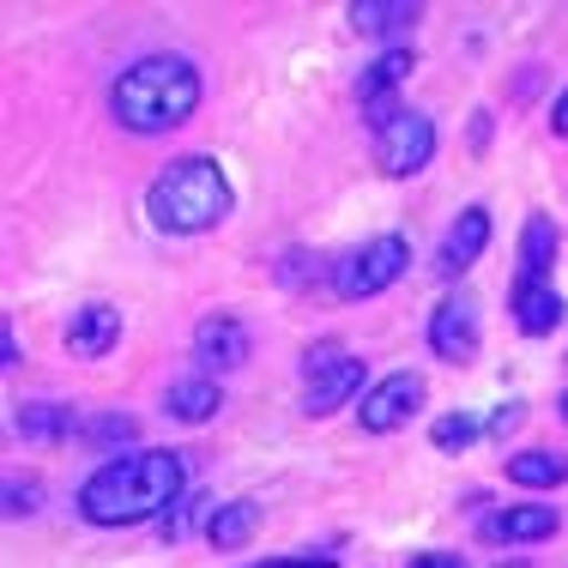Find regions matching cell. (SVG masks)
<instances>
[{"label":"cell","instance_id":"obj_9","mask_svg":"<svg viewBox=\"0 0 568 568\" xmlns=\"http://www.w3.org/2000/svg\"><path fill=\"white\" fill-rule=\"evenodd\" d=\"M248 357H254V333L242 327L236 315H206L194 327V363H200V375H230V369H242Z\"/></svg>","mask_w":568,"mask_h":568},{"label":"cell","instance_id":"obj_7","mask_svg":"<svg viewBox=\"0 0 568 568\" xmlns=\"http://www.w3.org/2000/svg\"><path fill=\"white\" fill-rule=\"evenodd\" d=\"M424 399H429V387H424V375H417V369L382 375V382L363 394V412H357L363 436H394V429L412 424V412H424Z\"/></svg>","mask_w":568,"mask_h":568},{"label":"cell","instance_id":"obj_27","mask_svg":"<svg viewBox=\"0 0 568 568\" xmlns=\"http://www.w3.org/2000/svg\"><path fill=\"white\" fill-rule=\"evenodd\" d=\"M405 568H471V562L454 557V550H417V557L405 562Z\"/></svg>","mask_w":568,"mask_h":568},{"label":"cell","instance_id":"obj_14","mask_svg":"<svg viewBox=\"0 0 568 568\" xmlns=\"http://www.w3.org/2000/svg\"><path fill=\"white\" fill-rule=\"evenodd\" d=\"M12 436H19L24 448H55V442L79 436L73 405H55V399H19V405H12Z\"/></svg>","mask_w":568,"mask_h":568},{"label":"cell","instance_id":"obj_28","mask_svg":"<svg viewBox=\"0 0 568 568\" xmlns=\"http://www.w3.org/2000/svg\"><path fill=\"white\" fill-rule=\"evenodd\" d=\"M550 133H557V140H568V85L557 91V103H550Z\"/></svg>","mask_w":568,"mask_h":568},{"label":"cell","instance_id":"obj_31","mask_svg":"<svg viewBox=\"0 0 568 568\" xmlns=\"http://www.w3.org/2000/svg\"><path fill=\"white\" fill-rule=\"evenodd\" d=\"M557 412H562V424H568V394H562V399H557Z\"/></svg>","mask_w":568,"mask_h":568},{"label":"cell","instance_id":"obj_12","mask_svg":"<svg viewBox=\"0 0 568 568\" xmlns=\"http://www.w3.org/2000/svg\"><path fill=\"white\" fill-rule=\"evenodd\" d=\"M562 532V514L545 508V503H514V508H496L484 520V538L490 545H545V538Z\"/></svg>","mask_w":568,"mask_h":568},{"label":"cell","instance_id":"obj_2","mask_svg":"<svg viewBox=\"0 0 568 568\" xmlns=\"http://www.w3.org/2000/svg\"><path fill=\"white\" fill-rule=\"evenodd\" d=\"M200 98H206L200 67L187 55H175V49H152V55L128 61L115 73L110 115H115L121 133H133V140H158V133L187 128L200 110Z\"/></svg>","mask_w":568,"mask_h":568},{"label":"cell","instance_id":"obj_23","mask_svg":"<svg viewBox=\"0 0 568 568\" xmlns=\"http://www.w3.org/2000/svg\"><path fill=\"white\" fill-rule=\"evenodd\" d=\"M37 508H43V478H19L12 471L7 478V520H31Z\"/></svg>","mask_w":568,"mask_h":568},{"label":"cell","instance_id":"obj_21","mask_svg":"<svg viewBox=\"0 0 568 568\" xmlns=\"http://www.w3.org/2000/svg\"><path fill=\"white\" fill-rule=\"evenodd\" d=\"M79 442L115 459L121 448H133V442H140V424H133L128 412H98V417H85V424H79Z\"/></svg>","mask_w":568,"mask_h":568},{"label":"cell","instance_id":"obj_1","mask_svg":"<svg viewBox=\"0 0 568 568\" xmlns=\"http://www.w3.org/2000/svg\"><path fill=\"white\" fill-rule=\"evenodd\" d=\"M187 490V454L175 448H133L115 454L79 484V514L103 532L115 526H145V520H164V514L182 503Z\"/></svg>","mask_w":568,"mask_h":568},{"label":"cell","instance_id":"obj_25","mask_svg":"<svg viewBox=\"0 0 568 568\" xmlns=\"http://www.w3.org/2000/svg\"><path fill=\"white\" fill-rule=\"evenodd\" d=\"M242 568H339V557H327V550H296V557H261V562H242Z\"/></svg>","mask_w":568,"mask_h":568},{"label":"cell","instance_id":"obj_15","mask_svg":"<svg viewBox=\"0 0 568 568\" xmlns=\"http://www.w3.org/2000/svg\"><path fill=\"white\" fill-rule=\"evenodd\" d=\"M224 412V387L219 375H182V382L164 387V417H175V424H212V417Z\"/></svg>","mask_w":568,"mask_h":568},{"label":"cell","instance_id":"obj_16","mask_svg":"<svg viewBox=\"0 0 568 568\" xmlns=\"http://www.w3.org/2000/svg\"><path fill=\"white\" fill-rule=\"evenodd\" d=\"M557 254H562L557 224H550L545 212H532V219L520 224V273H514V284H550V266H557Z\"/></svg>","mask_w":568,"mask_h":568},{"label":"cell","instance_id":"obj_19","mask_svg":"<svg viewBox=\"0 0 568 568\" xmlns=\"http://www.w3.org/2000/svg\"><path fill=\"white\" fill-rule=\"evenodd\" d=\"M417 67V49L412 43H394L387 55H375L369 67H363V79H357V103H375V98H399V85H405V73Z\"/></svg>","mask_w":568,"mask_h":568},{"label":"cell","instance_id":"obj_17","mask_svg":"<svg viewBox=\"0 0 568 568\" xmlns=\"http://www.w3.org/2000/svg\"><path fill=\"white\" fill-rule=\"evenodd\" d=\"M254 532H261V503H248V496L219 503V508L206 514V545L212 550H242Z\"/></svg>","mask_w":568,"mask_h":568},{"label":"cell","instance_id":"obj_26","mask_svg":"<svg viewBox=\"0 0 568 568\" xmlns=\"http://www.w3.org/2000/svg\"><path fill=\"white\" fill-rule=\"evenodd\" d=\"M520 424H526V405H520V399H508V405H496V417L484 424V436H490V442H508Z\"/></svg>","mask_w":568,"mask_h":568},{"label":"cell","instance_id":"obj_5","mask_svg":"<svg viewBox=\"0 0 568 568\" xmlns=\"http://www.w3.org/2000/svg\"><path fill=\"white\" fill-rule=\"evenodd\" d=\"M363 394V357H351L345 345H315L303 357V412L308 417H327L339 412V405H351Z\"/></svg>","mask_w":568,"mask_h":568},{"label":"cell","instance_id":"obj_11","mask_svg":"<svg viewBox=\"0 0 568 568\" xmlns=\"http://www.w3.org/2000/svg\"><path fill=\"white\" fill-rule=\"evenodd\" d=\"M61 345L85 363H103L121 345V308L115 303H79L73 321H67V333H61Z\"/></svg>","mask_w":568,"mask_h":568},{"label":"cell","instance_id":"obj_4","mask_svg":"<svg viewBox=\"0 0 568 568\" xmlns=\"http://www.w3.org/2000/svg\"><path fill=\"white\" fill-rule=\"evenodd\" d=\"M405 266H412V242L399 236V230H382V236H369L363 248L339 254V266L327 273L333 296H345V303H363V296H382L394 291L405 278Z\"/></svg>","mask_w":568,"mask_h":568},{"label":"cell","instance_id":"obj_29","mask_svg":"<svg viewBox=\"0 0 568 568\" xmlns=\"http://www.w3.org/2000/svg\"><path fill=\"white\" fill-rule=\"evenodd\" d=\"M484 140H490V110L471 115V145H484Z\"/></svg>","mask_w":568,"mask_h":568},{"label":"cell","instance_id":"obj_6","mask_svg":"<svg viewBox=\"0 0 568 568\" xmlns=\"http://www.w3.org/2000/svg\"><path fill=\"white\" fill-rule=\"evenodd\" d=\"M429 158H436V121L424 110H399L382 133H375V170L394 175V182L429 170Z\"/></svg>","mask_w":568,"mask_h":568},{"label":"cell","instance_id":"obj_18","mask_svg":"<svg viewBox=\"0 0 568 568\" xmlns=\"http://www.w3.org/2000/svg\"><path fill=\"white\" fill-rule=\"evenodd\" d=\"M508 484H520V490H557V484H568V454L557 448H520L503 459Z\"/></svg>","mask_w":568,"mask_h":568},{"label":"cell","instance_id":"obj_24","mask_svg":"<svg viewBox=\"0 0 568 568\" xmlns=\"http://www.w3.org/2000/svg\"><path fill=\"white\" fill-rule=\"evenodd\" d=\"M200 508H206V496H200V503H175L164 520H158V538H164V545H175V538H187V526L200 520Z\"/></svg>","mask_w":568,"mask_h":568},{"label":"cell","instance_id":"obj_3","mask_svg":"<svg viewBox=\"0 0 568 568\" xmlns=\"http://www.w3.org/2000/svg\"><path fill=\"white\" fill-rule=\"evenodd\" d=\"M230 206H236L230 175L206 152L170 158L152 175V187H145V219L164 230V236H206V230H219L230 219Z\"/></svg>","mask_w":568,"mask_h":568},{"label":"cell","instance_id":"obj_20","mask_svg":"<svg viewBox=\"0 0 568 568\" xmlns=\"http://www.w3.org/2000/svg\"><path fill=\"white\" fill-rule=\"evenodd\" d=\"M351 24H357L363 37H399L417 24V7L412 0H357V7H351Z\"/></svg>","mask_w":568,"mask_h":568},{"label":"cell","instance_id":"obj_13","mask_svg":"<svg viewBox=\"0 0 568 568\" xmlns=\"http://www.w3.org/2000/svg\"><path fill=\"white\" fill-rule=\"evenodd\" d=\"M508 315H514V327H520L526 339H545V333L562 327L568 303H562L557 284H508Z\"/></svg>","mask_w":568,"mask_h":568},{"label":"cell","instance_id":"obj_22","mask_svg":"<svg viewBox=\"0 0 568 568\" xmlns=\"http://www.w3.org/2000/svg\"><path fill=\"white\" fill-rule=\"evenodd\" d=\"M478 436H484V424L471 412H442L436 424H429V442H436L442 454H466Z\"/></svg>","mask_w":568,"mask_h":568},{"label":"cell","instance_id":"obj_8","mask_svg":"<svg viewBox=\"0 0 568 568\" xmlns=\"http://www.w3.org/2000/svg\"><path fill=\"white\" fill-rule=\"evenodd\" d=\"M424 339H429V357L471 363V357H478V303H471L466 291H448L436 308H429Z\"/></svg>","mask_w":568,"mask_h":568},{"label":"cell","instance_id":"obj_10","mask_svg":"<svg viewBox=\"0 0 568 568\" xmlns=\"http://www.w3.org/2000/svg\"><path fill=\"white\" fill-rule=\"evenodd\" d=\"M484 248H490V206H466V212L448 224V236L436 242V261H429V273L454 284L459 273H471V266H478Z\"/></svg>","mask_w":568,"mask_h":568},{"label":"cell","instance_id":"obj_30","mask_svg":"<svg viewBox=\"0 0 568 568\" xmlns=\"http://www.w3.org/2000/svg\"><path fill=\"white\" fill-rule=\"evenodd\" d=\"M0 357H7V369H19V339H12V327H7V339H0Z\"/></svg>","mask_w":568,"mask_h":568}]
</instances>
